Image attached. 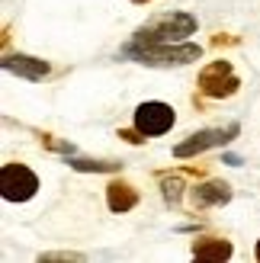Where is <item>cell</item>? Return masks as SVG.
Segmentation results:
<instances>
[{"mask_svg": "<svg viewBox=\"0 0 260 263\" xmlns=\"http://www.w3.org/2000/svg\"><path fill=\"white\" fill-rule=\"evenodd\" d=\"M196 32V16L190 13H164L145 23L135 32L132 45H161V42H183L187 35Z\"/></svg>", "mask_w": 260, "mask_h": 263, "instance_id": "obj_1", "label": "cell"}, {"mask_svg": "<svg viewBox=\"0 0 260 263\" xmlns=\"http://www.w3.org/2000/svg\"><path fill=\"white\" fill-rule=\"evenodd\" d=\"M125 55L141 61V64H151V68H167V64L196 61L202 55V48L190 45V42H161V45H128Z\"/></svg>", "mask_w": 260, "mask_h": 263, "instance_id": "obj_2", "label": "cell"}, {"mask_svg": "<svg viewBox=\"0 0 260 263\" xmlns=\"http://www.w3.org/2000/svg\"><path fill=\"white\" fill-rule=\"evenodd\" d=\"M0 190H4L7 202H26L35 196L39 180L26 164H4V170H0Z\"/></svg>", "mask_w": 260, "mask_h": 263, "instance_id": "obj_3", "label": "cell"}, {"mask_svg": "<svg viewBox=\"0 0 260 263\" xmlns=\"http://www.w3.org/2000/svg\"><path fill=\"white\" fill-rule=\"evenodd\" d=\"M238 87L241 84H238V74L231 68V61H212V64H206L202 74H199V90L212 100L231 97Z\"/></svg>", "mask_w": 260, "mask_h": 263, "instance_id": "obj_4", "label": "cell"}, {"mask_svg": "<svg viewBox=\"0 0 260 263\" xmlns=\"http://www.w3.org/2000/svg\"><path fill=\"white\" fill-rule=\"evenodd\" d=\"M174 106H167V103H141V106L135 109V128L141 132V135H164V132H171L174 125Z\"/></svg>", "mask_w": 260, "mask_h": 263, "instance_id": "obj_5", "label": "cell"}, {"mask_svg": "<svg viewBox=\"0 0 260 263\" xmlns=\"http://www.w3.org/2000/svg\"><path fill=\"white\" fill-rule=\"evenodd\" d=\"M238 132H241V128H238L235 122L225 125V128H206V132H196V135H190L187 141H180L177 148H174V154H177V157H190V154H199V151H206V148H218V144L231 141Z\"/></svg>", "mask_w": 260, "mask_h": 263, "instance_id": "obj_6", "label": "cell"}, {"mask_svg": "<svg viewBox=\"0 0 260 263\" xmlns=\"http://www.w3.org/2000/svg\"><path fill=\"white\" fill-rule=\"evenodd\" d=\"M190 199L196 209H206V205H225L231 199V186L222 180H209V183H202V186H193L190 193Z\"/></svg>", "mask_w": 260, "mask_h": 263, "instance_id": "obj_7", "label": "cell"}, {"mask_svg": "<svg viewBox=\"0 0 260 263\" xmlns=\"http://www.w3.org/2000/svg\"><path fill=\"white\" fill-rule=\"evenodd\" d=\"M4 68L26 77V81H42V77L48 74V64L42 58H29V55H7L4 58Z\"/></svg>", "mask_w": 260, "mask_h": 263, "instance_id": "obj_8", "label": "cell"}, {"mask_svg": "<svg viewBox=\"0 0 260 263\" xmlns=\"http://www.w3.org/2000/svg\"><path fill=\"white\" fill-rule=\"evenodd\" d=\"M193 257L196 260H228L231 257V244L222 238H202L193 244Z\"/></svg>", "mask_w": 260, "mask_h": 263, "instance_id": "obj_9", "label": "cell"}, {"mask_svg": "<svg viewBox=\"0 0 260 263\" xmlns=\"http://www.w3.org/2000/svg\"><path fill=\"white\" fill-rule=\"evenodd\" d=\"M106 202H109L113 212H128V209L138 202V193L128 186V183H113L109 193H106Z\"/></svg>", "mask_w": 260, "mask_h": 263, "instance_id": "obj_10", "label": "cell"}, {"mask_svg": "<svg viewBox=\"0 0 260 263\" xmlns=\"http://www.w3.org/2000/svg\"><path fill=\"white\" fill-rule=\"evenodd\" d=\"M71 167H77V170H119L122 164H113V161H71Z\"/></svg>", "mask_w": 260, "mask_h": 263, "instance_id": "obj_11", "label": "cell"}, {"mask_svg": "<svg viewBox=\"0 0 260 263\" xmlns=\"http://www.w3.org/2000/svg\"><path fill=\"white\" fill-rule=\"evenodd\" d=\"M180 186H183L180 177H164V199L167 202H177L180 199Z\"/></svg>", "mask_w": 260, "mask_h": 263, "instance_id": "obj_12", "label": "cell"}, {"mask_svg": "<svg viewBox=\"0 0 260 263\" xmlns=\"http://www.w3.org/2000/svg\"><path fill=\"white\" fill-rule=\"evenodd\" d=\"M257 260H260V241H257Z\"/></svg>", "mask_w": 260, "mask_h": 263, "instance_id": "obj_13", "label": "cell"}, {"mask_svg": "<svg viewBox=\"0 0 260 263\" xmlns=\"http://www.w3.org/2000/svg\"><path fill=\"white\" fill-rule=\"evenodd\" d=\"M135 4H148V0H135Z\"/></svg>", "mask_w": 260, "mask_h": 263, "instance_id": "obj_14", "label": "cell"}]
</instances>
